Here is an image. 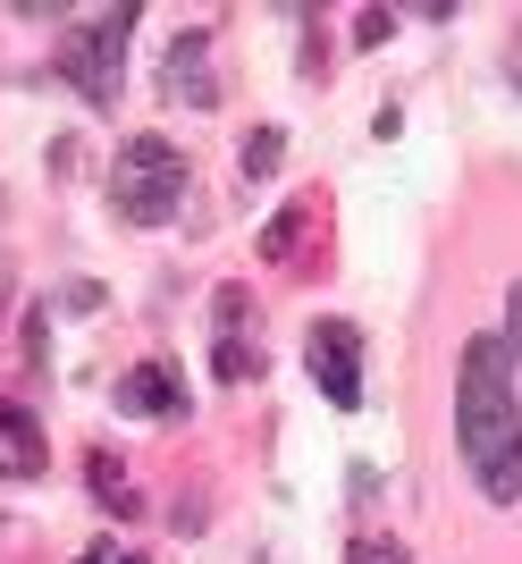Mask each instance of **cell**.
<instances>
[{"label": "cell", "instance_id": "cell-11", "mask_svg": "<svg viewBox=\"0 0 522 564\" xmlns=\"http://www.w3.org/2000/svg\"><path fill=\"white\" fill-rule=\"evenodd\" d=\"M279 161H286V135L279 127H253V135H244V177H270Z\"/></svg>", "mask_w": 522, "mask_h": 564}, {"label": "cell", "instance_id": "cell-3", "mask_svg": "<svg viewBox=\"0 0 522 564\" xmlns=\"http://www.w3.org/2000/svg\"><path fill=\"white\" fill-rule=\"evenodd\" d=\"M110 194L127 228H168L186 203V152L168 135H127V152L110 161Z\"/></svg>", "mask_w": 522, "mask_h": 564}, {"label": "cell", "instance_id": "cell-10", "mask_svg": "<svg viewBox=\"0 0 522 564\" xmlns=\"http://www.w3.org/2000/svg\"><path fill=\"white\" fill-rule=\"evenodd\" d=\"M85 480H94L101 514H143V489L119 471V455H110V447H94V455H85Z\"/></svg>", "mask_w": 522, "mask_h": 564}, {"label": "cell", "instance_id": "cell-6", "mask_svg": "<svg viewBox=\"0 0 522 564\" xmlns=\"http://www.w3.org/2000/svg\"><path fill=\"white\" fill-rule=\"evenodd\" d=\"M161 94L177 101V110H211L219 101V51H211L203 25H186V34L161 51Z\"/></svg>", "mask_w": 522, "mask_h": 564}, {"label": "cell", "instance_id": "cell-12", "mask_svg": "<svg viewBox=\"0 0 522 564\" xmlns=\"http://www.w3.org/2000/svg\"><path fill=\"white\" fill-rule=\"evenodd\" d=\"M346 564H413V556H404L396 540H355V547H346Z\"/></svg>", "mask_w": 522, "mask_h": 564}, {"label": "cell", "instance_id": "cell-9", "mask_svg": "<svg viewBox=\"0 0 522 564\" xmlns=\"http://www.w3.org/2000/svg\"><path fill=\"white\" fill-rule=\"evenodd\" d=\"M312 219H320V212H312V194H295V203H286V212L270 219V228H261V261H270V270H286V261L304 253Z\"/></svg>", "mask_w": 522, "mask_h": 564}, {"label": "cell", "instance_id": "cell-14", "mask_svg": "<svg viewBox=\"0 0 522 564\" xmlns=\"http://www.w3.org/2000/svg\"><path fill=\"white\" fill-rule=\"evenodd\" d=\"M388 18H396V9H362V18H355V43H362V51L388 43Z\"/></svg>", "mask_w": 522, "mask_h": 564}, {"label": "cell", "instance_id": "cell-5", "mask_svg": "<svg viewBox=\"0 0 522 564\" xmlns=\"http://www.w3.org/2000/svg\"><path fill=\"white\" fill-rule=\"evenodd\" d=\"M211 371L228 379V388H244V379L261 371V346H253V295H244V286H219V295H211Z\"/></svg>", "mask_w": 522, "mask_h": 564}, {"label": "cell", "instance_id": "cell-13", "mask_svg": "<svg viewBox=\"0 0 522 564\" xmlns=\"http://www.w3.org/2000/svg\"><path fill=\"white\" fill-rule=\"evenodd\" d=\"M505 354H514V371H522V279L505 286Z\"/></svg>", "mask_w": 522, "mask_h": 564}, {"label": "cell", "instance_id": "cell-15", "mask_svg": "<svg viewBox=\"0 0 522 564\" xmlns=\"http://www.w3.org/2000/svg\"><path fill=\"white\" fill-rule=\"evenodd\" d=\"M76 564H143V556H127L119 540H94V547H85V556H76Z\"/></svg>", "mask_w": 522, "mask_h": 564}, {"label": "cell", "instance_id": "cell-8", "mask_svg": "<svg viewBox=\"0 0 522 564\" xmlns=\"http://www.w3.org/2000/svg\"><path fill=\"white\" fill-rule=\"evenodd\" d=\"M0 471H9V480H34V471H43V422H34L18 397H0Z\"/></svg>", "mask_w": 522, "mask_h": 564}, {"label": "cell", "instance_id": "cell-1", "mask_svg": "<svg viewBox=\"0 0 522 564\" xmlns=\"http://www.w3.org/2000/svg\"><path fill=\"white\" fill-rule=\"evenodd\" d=\"M455 447L489 506L522 497V397L505 337H464V354H455Z\"/></svg>", "mask_w": 522, "mask_h": 564}, {"label": "cell", "instance_id": "cell-4", "mask_svg": "<svg viewBox=\"0 0 522 564\" xmlns=\"http://www.w3.org/2000/svg\"><path fill=\"white\" fill-rule=\"evenodd\" d=\"M304 354H312V388H320L337 413H355L362 404V329L355 321H312Z\"/></svg>", "mask_w": 522, "mask_h": 564}, {"label": "cell", "instance_id": "cell-7", "mask_svg": "<svg viewBox=\"0 0 522 564\" xmlns=\"http://www.w3.org/2000/svg\"><path fill=\"white\" fill-rule=\"evenodd\" d=\"M119 413L127 422H177L186 413V379H177V362H135V371L119 379Z\"/></svg>", "mask_w": 522, "mask_h": 564}, {"label": "cell", "instance_id": "cell-2", "mask_svg": "<svg viewBox=\"0 0 522 564\" xmlns=\"http://www.w3.org/2000/svg\"><path fill=\"white\" fill-rule=\"evenodd\" d=\"M135 0H110V9H94L85 25H68L59 34V76H68L76 94L94 101V110H110L127 85V43H135Z\"/></svg>", "mask_w": 522, "mask_h": 564}]
</instances>
